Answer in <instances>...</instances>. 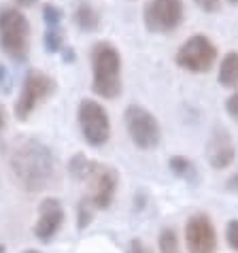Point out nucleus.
Here are the masks:
<instances>
[{"mask_svg": "<svg viewBox=\"0 0 238 253\" xmlns=\"http://www.w3.org/2000/svg\"><path fill=\"white\" fill-rule=\"evenodd\" d=\"M0 49L17 62H24L30 51V24L15 6L0 9Z\"/></svg>", "mask_w": 238, "mask_h": 253, "instance_id": "4", "label": "nucleus"}, {"mask_svg": "<svg viewBox=\"0 0 238 253\" xmlns=\"http://www.w3.org/2000/svg\"><path fill=\"white\" fill-rule=\"evenodd\" d=\"M228 2H230V4H238V0H228Z\"/></svg>", "mask_w": 238, "mask_h": 253, "instance_id": "29", "label": "nucleus"}, {"mask_svg": "<svg viewBox=\"0 0 238 253\" xmlns=\"http://www.w3.org/2000/svg\"><path fill=\"white\" fill-rule=\"evenodd\" d=\"M15 2L19 4V6H32L37 0H15Z\"/></svg>", "mask_w": 238, "mask_h": 253, "instance_id": "27", "label": "nucleus"}, {"mask_svg": "<svg viewBox=\"0 0 238 253\" xmlns=\"http://www.w3.org/2000/svg\"><path fill=\"white\" fill-rule=\"evenodd\" d=\"M43 19L47 26H62V11L53 4H45L43 9Z\"/></svg>", "mask_w": 238, "mask_h": 253, "instance_id": "18", "label": "nucleus"}, {"mask_svg": "<svg viewBox=\"0 0 238 253\" xmlns=\"http://www.w3.org/2000/svg\"><path fill=\"white\" fill-rule=\"evenodd\" d=\"M24 253H40V251H37V249H26Z\"/></svg>", "mask_w": 238, "mask_h": 253, "instance_id": "28", "label": "nucleus"}, {"mask_svg": "<svg viewBox=\"0 0 238 253\" xmlns=\"http://www.w3.org/2000/svg\"><path fill=\"white\" fill-rule=\"evenodd\" d=\"M64 223V207L58 198H45L39 205V219L34 226V234L40 241H51Z\"/></svg>", "mask_w": 238, "mask_h": 253, "instance_id": "12", "label": "nucleus"}, {"mask_svg": "<svg viewBox=\"0 0 238 253\" xmlns=\"http://www.w3.org/2000/svg\"><path fill=\"white\" fill-rule=\"evenodd\" d=\"M226 241L234 251H238V219H232L226 228Z\"/></svg>", "mask_w": 238, "mask_h": 253, "instance_id": "19", "label": "nucleus"}, {"mask_svg": "<svg viewBox=\"0 0 238 253\" xmlns=\"http://www.w3.org/2000/svg\"><path fill=\"white\" fill-rule=\"evenodd\" d=\"M0 253H4V245H0Z\"/></svg>", "mask_w": 238, "mask_h": 253, "instance_id": "30", "label": "nucleus"}, {"mask_svg": "<svg viewBox=\"0 0 238 253\" xmlns=\"http://www.w3.org/2000/svg\"><path fill=\"white\" fill-rule=\"evenodd\" d=\"M168 166H170V170L177 174V177L185 179V181H190V183H194V181L198 179V170H196L194 162H190V160L183 158V156H174V158H170Z\"/></svg>", "mask_w": 238, "mask_h": 253, "instance_id": "15", "label": "nucleus"}, {"mask_svg": "<svg viewBox=\"0 0 238 253\" xmlns=\"http://www.w3.org/2000/svg\"><path fill=\"white\" fill-rule=\"evenodd\" d=\"M174 62H177L179 68L187 70V73L204 75L215 66L217 47L213 45L211 39L204 37V34H194V37H190L177 49Z\"/></svg>", "mask_w": 238, "mask_h": 253, "instance_id": "5", "label": "nucleus"}, {"mask_svg": "<svg viewBox=\"0 0 238 253\" xmlns=\"http://www.w3.org/2000/svg\"><path fill=\"white\" fill-rule=\"evenodd\" d=\"M226 189H228V192H232V194H238V172H234L232 177L228 179Z\"/></svg>", "mask_w": 238, "mask_h": 253, "instance_id": "24", "label": "nucleus"}, {"mask_svg": "<svg viewBox=\"0 0 238 253\" xmlns=\"http://www.w3.org/2000/svg\"><path fill=\"white\" fill-rule=\"evenodd\" d=\"M9 87H11L9 73H6V68L0 64V92H9Z\"/></svg>", "mask_w": 238, "mask_h": 253, "instance_id": "23", "label": "nucleus"}, {"mask_svg": "<svg viewBox=\"0 0 238 253\" xmlns=\"http://www.w3.org/2000/svg\"><path fill=\"white\" fill-rule=\"evenodd\" d=\"M236 158V145L232 134L228 132V128L223 126H215L211 136L206 143V160L215 170H223V168L232 166V162Z\"/></svg>", "mask_w": 238, "mask_h": 253, "instance_id": "11", "label": "nucleus"}, {"mask_svg": "<svg viewBox=\"0 0 238 253\" xmlns=\"http://www.w3.org/2000/svg\"><path fill=\"white\" fill-rule=\"evenodd\" d=\"M53 92H55V81L51 77H47L43 70H30L24 79L22 94H19L15 102V117L26 122L39 109V104L45 102Z\"/></svg>", "mask_w": 238, "mask_h": 253, "instance_id": "8", "label": "nucleus"}, {"mask_svg": "<svg viewBox=\"0 0 238 253\" xmlns=\"http://www.w3.org/2000/svg\"><path fill=\"white\" fill-rule=\"evenodd\" d=\"M217 81L226 89L238 87V53L236 51H228L223 55L219 64V73H217Z\"/></svg>", "mask_w": 238, "mask_h": 253, "instance_id": "13", "label": "nucleus"}, {"mask_svg": "<svg viewBox=\"0 0 238 253\" xmlns=\"http://www.w3.org/2000/svg\"><path fill=\"white\" fill-rule=\"evenodd\" d=\"M62 45H64V32H62V26H47L45 32V49L49 53L60 51Z\"/></svg>", "mask_w": 238, "mask_h": 253, "instance_id": "16", "label": "nucleus"}, {"mask_svg": "<svg viewBox=\"0 0 238 253\" xmlns=\"http://www.w3.org/2000/svg\"><path fill=\"white\" fill-rule=\"evenodd\" d=\"M75 24L79 26V30L83 32H94L100 26V13L89 2H79L75 9Z\"/></svg>", "mask_w": 238, "mask_h": 253, "instance_id": "14", "label": "nucleus"}, {"mask_svg": "<svg viewBox=\"0 0 238 253\" xmlns=\"http://www.w3.org/2000/svg\"><path fill=\"white\" fill-rule=\"evenodd\" d=\"M185 243L190 253H215L217 249V230L206 213H196L187 219Z\"/></svg>", "mask_w": 238, "mask_h": 253, "instance_id": "10", "label": "nucleus"}, {"mask_svg": "<svg viewBox=\"0 0 238 253\" xmlns=\"http://www.w3.org/2000/svg\"><path fill=\"white\" fill-rule=\"evenodd\" d=\"M75 60V51L73 49H64V62H73Z\"/></svg>", "mask_w": 238, "mask_h": 253, "instance_id": "26", "label": "nucleus"}, {"mask_svg": "<svg viewBox=\"0 0 238 253\" xmlns=\"http://www.w3.org/2000/svg\"><path fill=\"white\" fill-rule=\"evenodd\" d=\"M123 122H125V130L138 149H156L162 140V130H159L158 119L153 117L141 104H130L123 113Z\"/></svg>", "mask_w": 238, "mask_h": 253, "instance_id": "6", "label": "nucleus"}, {"mask_svg": "<svg viewBox=\"0 0 238 253\" xmlns=\"http://www.w3.org/2000/svg\"><path fill=\"white\" fill-rule=\"evenodd\" d=\"M92 89L107 100L121 94V55L107 41L92 47Z\"/></svg>", "mask_w": 238, "mask_h": 253, "instance_id": "3", "label": "nucleus"}, {"mask_svg": "<svg viewBox=\"0 0 238 253\" xmlns=\"http://www.w3.org/2000/svg\"><path fill=\"white\" fill-rule=\"evenodd\" d=\"M4 126H6V113H4V109L0 107V132L4 130Z\"/></svg>", "mask_w": 238, "mask_h": 253, "instance_id": "25", "label": "nucleus"}, {"mask_svg": "<svg viewBox=\"0 0 238 253\" xmlns=\"http://www.w3.org/2000/svg\"><path fill=\"white\" fill-rule=\"evenodd\" d=\"M194 2L204 13H217L221 9V0H194Z\"/></svg>", "mask_w": 238, "mask_h": 253, "instance_id": "20", "label": "nucleus"}, {"mask_svg": "<svg viewBox=\"0 0 238 253\" xmlns=\"http://www.w3.org/2000/svg\"><path fill=\"white\" fill-rule=\"evenodd\" d=\"M159 253H181L179 251V238L172 228H164L159 232Z\"/></svg>", "mask_w": 238, "mask_h": 253, "instance_id": "17", "label": "nucleus"}, {"mask_svg": "<svg viewBox=\"0 0 238 253\" xmlns=\"http://www.w3.org/2000/svg\"><path fill=\"white\" fill-rule=\"evenodd\" d=\"M71 172L77 181H83L87 185V202L94 209H109L113 205L119 174L115 168L107 164H98V162H89L85 156H75L71 162Z\"/></svg>", "mask_w": 238, "mask_h": 253, "instance_id": "2", "label": "nucleus"}, {"mask_svg": "<svg viewBox=\"0 0 238 253\" xmlns=\"http://www.w3.org/2000/svg\"><path fill=\"white\" fill-rule=\"evenodd\" d=\"M130 253H153L143 241H138V238H134V241L130 243Z\"/></svg>", "mask_w": 238, "mask_h": 253, "instance_id": "22", "label": "nucleus"}, {"mask_svg": "<svg viewBox=\"0 0 238 253\" xmlns=\"http://www.w3.org/2000/svg\"><path fill=\"white\" fill-rule=\"evenodd\" d=\"M9 166L26 192H43L51 183L55 166L49 147L37 138H15L9 149Z\"/></svg>", "mask_w": 238, "mask_h": 253, "instance_id": "1", "label": "nucleus"}, {"mask_svg": "<svg viewBox=\"0 0 238 253\" xmlns=\"http://www.w3.org/2000/svg\"><path fill=\"white\" fill-rule=\"evenodd\" d=\"M79 128H81V134L85 138L87 145L92 147H102L109 143L111 138V119L109 113L104 111V107L96 100H85L79 102Z\"/></svg>", "mask_w": 238, "mask_h": 253, "instance_id": "7", "label": "nucleus"}, {"mask_svg": "<svg viewBox=\"0 0 238 253\" xmlns=\"http://www.w3.org/2000/svg\"><path fill=\"white\" fill-rule=\"evenodd\" d=\"M226 111H228V115L232 117L234 122H238V89L226 100Z\"/></svg>", "mask_w": 238, "mask_h": 253, "instance_id": "21", "label": "nucleus"}, {"mask_svg": "<svg viewBox=\"0 0 238 253\" xmlns=\"http://www.w3.org/2000/svg\"><path fill=\"white\" fill-rule=\"evenodd\" d=\"M183 0H149L143 9L145 28L153 34L174 32L183 22Z\"/></svg>", "mask_w": 238, "mask_h": 253, "instance_id": "9", "label": "nucleus"}]
</instances>
